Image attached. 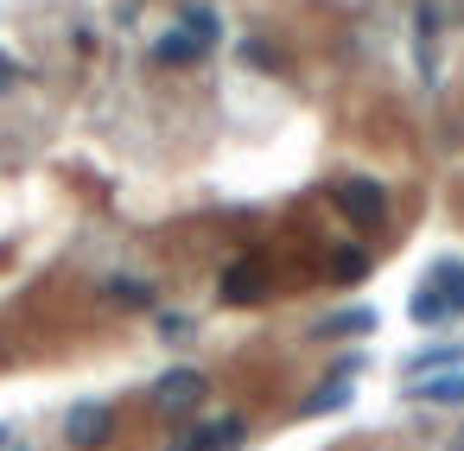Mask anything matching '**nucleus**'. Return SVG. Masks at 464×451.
<instances>
[{
    "label": "nucleus",
    "instance_id": "f257e3e1",
    "mask_svg": "<svg viewBox=\"0 0 464 451\" xmlns=\"http://www.w3.org/2000/svg\"><path fill=\"white\" fill-rule=\"evenodd\" d=\"M153 400H160L166 413H191V407L204 400V375H198V369H172V375L153 388Z\"/></svg>",
    "mask_w": 464,
    "mask_h": 451
},
{
    "label": "nucleus",
    "instance_id": "f03ea898",
    "mask_svg": "<svg viewBox=\"0 0 464 451\" xmlns=\"http://www.w3.org/2000/svg\"><path fill=\"white\" fill-rule=\"evenodd\" d=\"M64 438H71V445H83V451H90V445H102V438H109V407H102V400H83V407H71V419H64Z\"/></svg>",
    "mask_w": 464,
    "mask_h": 451
},
{
    "label": "nucleus",
    "instance_id": "7ed1b4c3",
    "mask_svg": "<svg viewBox=\"0 0 464 451\" xmlns=\"http://www.w3.org/2000/svg\"><path fill=\"white\" fill-rule=\"evenodd\" d=\"M242 445V419H217V426H198V432H185L172 451H236Z\"/></svg>",
    "mask_w": 464,
    "mask_h": 451
},
{
    "label": "nucleus",
    "instance_id": "20e7f679",
    "mask_svg": "<svg viewBox=\"0 0 464 451\" xmlns=\"http://www.w3.org/2000/svg\"><path fill=\"white\" fill-rule=\"evenodd\" d=\"M420 400H439V407H451V400H464V381H426V394Z\"/></svg>",
    "mask_w": 464,
    "mask_h": 451
},
{
    "label": "nucleus",
    "instance_id": "39448f33",
    "mask_svg": "<svg viewBox=\"0 0 464 451\" xmlns=\"http://www.w3.org/2000/svg\"><path fill=\"white\" fill-rule=\"evenodd\" d=\"M14 83H20V71H14V58H0V96H7Z\"/></svg>",
    "mask_w": 464,
    "mask_h": 451
},
{
    "label": "nucleus",
    "instance_id": "423d86ee",
    "mask_svg": "<svg viewBox=\"0 0 464 451\" xmlns=\"http://www.w3.org/2000/svg\"><path fill=\"white\" fill-rule=\"evenodd\" d=\"M0 438H7V432H0Z\"/></svg>",
    "mask_w": 464,
    "mask_h": 451
}]
</instances>
